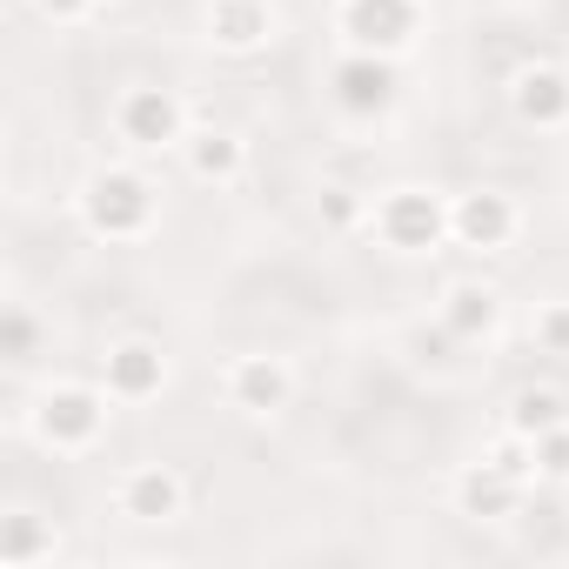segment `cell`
Wrapping results in <instances>:
<instances>
[{
	"label": "cell",
	"mask_w": 569,
	"mask_h": 569,
	"mask_svg": "<svg viewBox=\"0 0 569 569\" xmlns=\"http://www.w3.org/2000/svg\"><path fill=\"white\" fill-rule=\"evenodd\" d=\"M74 214H81V228H88L94 241L134 248V241H148V234L161 228V188H154L141 168L108 161V168H94V174L74 188Z\"/></svg>",
	"instance_id": "6da1fadb"
},
{
	"label": "cell",
	"mask_w": 569,
	"mask_h": 569,
	"mask_svg": "<svg viewBox=\"0 0 569 569\" xmlns=\"http://www.w3.org/2000/svg\"><path fill=\"white\" fill-rule=\"evenodd\" d=\"M114 409H121V402H114V396L101 389V376H94V382H48L21 422H28V436H34L48 456H94V449L108 442Z\"/></svg>",
	"instance_id": "7a4b0ae2"
},
{
	"label": "cell",
	"mask_w": 569,
	"mask_h": 569,
	"mask_svg": "<svg viewBox=\"0 0 569 569\" xmlns=\"http://www.w3.org/2000/svg\"><path fill=\"white\" fill-rule=\"evenodd\" d=\"M369 234L389 254H436L449 241V194L422 188V181L382 188V194H369Z\"/></svg>",
	"instance_id": "3957f363"
},
{
	"label": "cell",
	"mask_w": 569,
	"mask_h": 569,
	"mask_svg": "<svg viewBox=\"0 0 569 569\" xmlns=\"http://www.w3.org/2000/svg\"><path fill=\"white\" fill-rule=\"evenodd\" d=\"M108 128H114V141H121L128 154H181V141H188L194 121H188V101H181L174 88L134 81V88L114 94Z\"/></svg>",
	"instance_id": "277c9868"
},
{
	"label": "cell",
	"mask_w": 569,
	"mask_h": 569,
	"mask_svg": "<svg viewBox=\"0 0 569 569\" xmlns=\"http://www.w3.org/2000/svg\"><path fill=\"white\" fill-rule=\"evenodd\" d=\"M221 402L248 422H274L281 409L296 402V369L289 356L274 349H248V356H228L221 362Z\"/></svg>",
	"instance_id": "5b68a950"
},
{
	"label": "cell",
	"mask_w": 569,
	"mask_h": 569,
	"mask_svg": "<svg viewBox=\"0 0 569 569\" xmlns=\"http://www.w3.org/2000/svg\"><path fill=\"white\" fill-rule=\"evenodd\" d=\"M422 34V0H336V41L362 54H409Z\"/></svg>",
	"instance_id": "8992f818"
},
{
	"label": "cell",
	"mask_w": 569,
	"mask_h": 569,
	"mask_svg": "<svg viewBox=\"0 0 569 569\" xmlns=\"http://www.w3.org/2000/svg\"><path fill=\"white\" fill-rule=\"evenodd\" d=\"M114 516L141 529H168L188 516V476L174 462H128L114 476Z\"/></svg>",
	"instance_id": "52a82bcc"
},
{
	"label": "cell",
	"mask_w": 569,
	"mask_h": 569,
	"mask_svg": "<svg viewBox=\"0 0 569 569\" xmlns=\"http://www.w3.org/2000/svg\"><path fill=\"white\" fill-rule=\"evenodd\" d=\"M168 376H174V362H168V349H161L154 336H121V342H108V356H101V389H108L121 409L154 402V396L168 389Z\"/></svg>",
	"instance_id": "ba28073f"
},
{
	"label": "cell",
	"mask_w": 569,
	"mask_h": 569,
	"mask_svg": "<svg viewBox=\"0 0 569 569\" xmlns=\"http://www.w3.org/2000/svg\"><path fill=\"white\" fill-rule=\"evenodd\" d=\"M329 101H336V114H349V121L389 114V101H396V61H389V54L342 48L336 68H329Z\"/></svg>",
	"instance_id": "9c48e42d"
},
{
	"label": "cell",
	"mask_w": 569,
	"mask_h": 569,
	"mask_svg": "<svg viewBox=\"0 0 569 569\" xmlns=\"http://www.w3.org/2000/svg\"><path fill=\"white\" fill-rule=\"evenodd\" d=\"M522 234V208L502 194V188H469L449 201V241L469 248V254H502L509 241Z\"/></svg>",
	"instance_id": "30bf717a"
},
{
	"label": "cell",
	"mask_w": 569,
	"mask_h": 569,
	"mask_svg": "<svg viewBox=\"0 0 569 569\" xmlns=\"http://www.w3.org/2000/svg\"><path fill=\"white\" fill-rule=\"evenodd\" d=\"M449 502H456V516H469V522H509V516H522L529 482H516L509 469H496L489 456H476V462L456 469Z\"/></svg>",
	"instance_id": "8fae6325"
},
{
	"label": "cell",
	"mask_w": 569,
	"mask_h": 569,
	"mask_svg": "<svg viewBox=\"0 0 569 569\" xmlns=\"http://www.w3.org/2000/svg\"><path fill=\"white\" fill-rule=\"evenodd\" d=\"M502 94H509V114H516L522 128H536V134L569 128V74H562L556 61H522Z\"/></svg>",
	"instance_id": "7c38bea8"
},
{
	"label": "cell",
	"mask_w": 569,
	"mask_h": 569,
	"mask_svg": "<svg viewBox=\"0 0 569 569\" xmlns=\"http://www.w3.org/2000/svg\"><path fill=\"white\" fill-rule=\"evenodd\" d=\"M281 14H274V0H208L201 8V34L214 54H261L274 41Z\"/></svg>",
	"instance_id": "4fadbf2b"
},
{
	"label": "cell",
	"mask_w": 569,
	"mask_h": 569,
	"mask_svg": "<svg viewBox=\"0 0 569 569\" xmlns=\"http://www.w3.org/2000/svg\"><path fill=\"white\" fill-rule=\"evenodd\" d=\"M181 168H188V181H201V188H234V181L248 174V134H241V128H221V121H201V128H188V141H181Z\"/></svg>",
	"instance_id": "5bb4252c"
},
{
	"label": "cell",
	"mask_w": 569,
	"mask_h": 569,
	"mask_svg": "<svg viewBox=\"0 0 569 569\" xmlns=\"http://www.w3.org/2000/svg\"><path fill=\"white\" fill-rule=\"evenodd\" d=\"M436 322L462 349H482V342L502 336V296L489 289V281H449V289L436 296Z\"/></svg>",
	"instance_id": "9a60e30c"
},
{
	"label": "cell",
	"mask_w": 569,
	"mask_h": 569,
	"mask_svg": "<svg viewBox=\"0 0 569 569\" xmlns=\"http://www.w3.org/2000/svg\"><path fill=\"white\" fill-rule=\"evenodd\" d=\"M61 556V529L48 522V516H34V509H8L0 516V569H41V562H54Z\"/></svg>",
	"instance_id": "2e32d148"
},
{
	"label": "cell",
	"mask_w": 569,
	"mask_h": 569,
	"mask_svg": "<svg viewBox=\"0 0 569 569\" xmlns=\"http://www.w3.org/2000/svg\"><path fill=\"white\" fill-rule=\"evenodd\" d=\"M556 422H569V402H562V389H549V382H522L516 396H509V422L502 429H516V436H542V429H556Z\"/></svg>",
	"instance_id": "e0dca14e"
},
{
	"label": "cell",
	"mask_w": 569,
	"mask_h": 569,
	"mask_svg": "<svg viewBox=\"0 0 569 569\" xmlns=\"http://www.w3.org/2000/svg\"><path fill=\"white\" fill-rule=\"evenodd\" d=\"M41 336H48V329H41V316H34L28 302H8V309H0V356H8L14 369L41 356Z\"/></svg>",
	"instance_id": "ac0fdd59"
},
{
	"label": "cell",
	"mask_w": 569,
	"mask_h": 569,
	"mask_svg": "<svg viewBox=\"0 0 569 569\" xmlns=\"http://www.w3.org/2000/svg\"><path fill=\"white\" fill-rule=\"evenodd\" d=\"M529 342H536L542 356H569V296H556V302H542V309L529 316Z\"/></svg>",
	"instance_id": "d6986e66"
},
{
	"label": "cell",
	"mask_w": 569,
	"mask_h": 569,
	"mask_svg": "<svg viewBox=\"0 0 569 569\" xmlns=\"http://www.w3.org/2000/svg\"><path fill=\"white\" fill-rule=\"evenodd\" d=\"M482 456H489L496 469H509L516 482H529V489H536V442H529V436H516V429H502V436H496V442H489Z\"/></svg>",
	"instance_id": "ffe728a7"
},
{
	"label": "cell",
	"mask_w": 569,
	"mask_h": 569,
	"mask_svg": "<svg viewBox=\"0 0 569 569\" xmlns=\"http://www.w3.org/2000/svg\"><path fill=\"white\" fill-rule=\"evenodd\" d=\"M536 482H556V489L569 482V422L536 436Z\"/></svg>",
	"instance_id": "44dd1931"
},
{
	"label": "cell",
	"mask_w": 569,
	"mask_h": 569,
	"mask_svg": "<svg viewBox=\"0 0 569 569\" xmlns=\"http://www.w3.org/2000/svg\"><path fill=\"white\" fill-rule=\"evenodd\" d=\"M322 214H329V228H369V201L356 188H342V181L322 188Z\"/></svg>",
	"instance_id": "7402d4cb"
},
{
	"label": "cell",
	"mask_w": 569,
	"mask_h": 569,
	"mask_svg": "<svg viewBox=\"0 0 569 569\" xmlns=\"http://www.w3.org/2000/svg\"><path fill=\"white\" fill-rule=\"evenodd\" d=\"M28 8H34L48 28H81V21L101 8V0H28Z\"/></svg>",
	"instance_id": "603a6c76"
}]
</instances>
